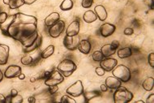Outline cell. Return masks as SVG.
Listing matches in <instances>:
<instances>
[{
    "label": "cell",
    "instance_id": "cell-27",
    "mask_svg": "<svg viewBox=\"0 0 154 103\" xmlns=\"http://www.w3.org/2000/svg\"><path fill=\"white\" fill-rule=\"evenodd\" d=\"M104 58L105 57H104L102 53H101V51H99V50L95 51L94 53L92 54V59L95 62H101Z\"/></svg>",
    "mask_w": 154,
    "mask_h": 103
},
{
    "label": "cell",
    "instance_id": "cell-11",
    "mask_svg": "<svg viewBox=\"0 0 154 103\" xmlns=\"http://www.w3.org/2000/svg\"><path fill=\"white\" fill-rule=\"evenodd\" d=\"M115 29H116L115 25L109 23H105L100 28V34L104 37H108L115 33Z\"/></svg>",
    "mask_w": 154,
    "mask_h": 103
},
{
    "label": "cell",
    "instance_id": "cell-13",
    "mask_svg": "<svg viewBox=\"0 0 154 103\" xmlns=\"http://www.w3.org/2000/svg\"><path fill=\"white\" fill-rule=\"evenodd\" d=\"M105 84L106 85L108 89H116L121 86L122 81L120 80H118V78H116L115 76H109L106 80V84Z\"/></svg>",
    "mask_w": 154,
    "mask_h": 103
},
{
    "label": "cell",
    "instance_id": "cell-48",
    "mask_svg": "<svg viewBox=\"0 0 154 103\" xmlns=\"http://www.w3.org/2000/svg\"><path fill=\"white\" fill-rule=\"evenodd\" d=\"M135 103H144V101H137V102H135Z\"/></svg>",
    "mask_w": 154,
    "mask_h": 103
},
{
    "label": "cell",
    "instance_id": "cell-44",
    "mask_svg": "<svg viewBox=\"0 0 154 103\" xmlns=\"http://www.w3.org/2000/svg\"><path fill=\"white\" fill-rule=\"evenodd\" d=\"M35 102H36V100H35L34 97H29V98H28V102L34 103Z\"/></svg>",
    "mask_w": 154,
    "mask_h": 103
},
{
    "label": "cell",
    "instance_id": "cell-5",
    "mask_svg": "<svg viewBox=\"0 0 154 103\" xmlns=\"http://www.w3.org/2000/svg\"><path fill=\"white\" fill-rule=\"evenodd\" d=\"M64 80V76L59 72L58 70H54L51 72L50 75L45 79V84L47 86H54V85H59Z\"/></svg>",
    "mask_w": 154,
    "mask_h": 103
},
{
    "label": "cell",
    "instance_id": "cell-41",
    "mask_svg": "<svg viewBox=\"0 0 154 103\" xmlns=\"http://www.w3.org/2000/svg\"><path fill=\"white\" fill-rule=\"evenodd\" d=\"M18 94V92H17V90H16V89H11V97H14V96H16V95Z\"/></svg>",
    "mask_w": 154,
    "mask_h": 103
},
{
    "label": "cell",
    "instance_id": "cell-25",
    "mask_svg": "<svg viewBox=\"0 0 154 103\" xmlns=\"http://www.w3.org/2000/svg\"><path fill=\"white\" fill-rule=\"evenodd\" d=\"M24 4H25L24 0H10L8 5L11 9H17L22 7Z\"/></svg>",
    "mask_w": 154,
    "mask_h": 103
},
{
    "label": "cell",
    "instance_id": "cell-39",
    "mask_svg": "<svg viewBox=\"0 0 154 103\" xmlns=\"http://www.w3.org/2000/svg\"><path fill=\"white\" fill-rule=\"evenodd\" d=\"M111 45L113 46V47H115V49H117V48L119 46V42H118V41H113Z\"/></svg>",
    "mask_w": 154,
    "mask_h": 103
},
{
    "label": "cell",
    "instance_id": "cell-33",
    "mask_svg": "<svg viewBox=\"0 0 154 103\" xmlns=\"http://www.w3.org/2000/svg\"><path fill=\"white\" fill-rule=\"evenodd\" d=\"M96 73H97L98 75L102 76V75H105L106 71H105V70H104L101 67H97V68H96Z\"/></svg>",
    "mask_w": 154,
    "mask_h": 103
},
{
    "label": "cell",
    "instance_id": "cell-16",
    "mask_svg": "<svg viewBox=\"0 0 154 103\" xmlns=\"http://www.w3.org/2000/svg\"><path fill=\"white\" fill-rule=\"evenodd\" d=\"M60 19V16L58 12H52L45 19V24L47 27H51L57 23Z\"/></svg>",
    "mask_w": 154,
    "mask_h": 103
},
{
    "label": "cell",
    "instance_id": "cell-19",
    "mask_svg": "<svg viewBox=\"0 0 154 103\" xmlns=\"http://www.w3.org/2000/svg\"><path fill=\"white\" fill-rule=\"evenodd\" d=\"M41 44H42V37L38 35L37 38L35 40V42L33 44L29 46H28V47L24 48V52H25V53L32 52V51H33V50H35L38 47H40Z\"/></svg>",
    "mask_w": 154,
    "mask_h": 103
},
{
    "label": "cell",
    "instance_id": "cell-24",
    "mask_svg": "<svg viewBox=\"0 0 154 103\" xmlns=\"http://www.w3.org/2000/svg\"><path fill=\"white\" fill-rule=\"evenodd\" d=\"M37 37H38V33H37V31H36V33H34L32 36L29 37L28 38H27L25 42H23L22 45L24 46V47H28V46H31V45L35 42V40L37 38Z\"/></svg>",
    "mask_w": 154,
    "mask_h": 103
},
{
    "label": "cell",
    "instance_id": "cell-7",
    "mask_svg": "<svg viewBox=\"0 0 154 103\" xmlns=\"http://www.w3.org/2000/svg\"><path fill=\"white\" fill-rule=\"evenodd\" d=\"M67 94L72 97H80L84 93V86L81 81H77L67 89Z\"/></svg>",
    "mask_w": 154,
    "mask_h": 103
},
{
    "label": "cell",
    "instance_id": "cell-31",
    "mask_svg": "<svg viewBox=\"0 0 154 103\" xmlns=\"http://www.w3.org/2000/svg\"><path fill=\"white\" fill-rule=\"evenodd\" d=\"M23 102V98L20 95H16L14 97H11V103H21Z\"/></svg>",
    "mask_w": 154,
    "mask_h": 103
},
{
    "label": "cell",
    "instance_id": "cell-35",
    "mask_svg": "<svg viewBox=\"0 0 154 103\" xmlns=\"http://www.w3.org/2000/svg\"><path fill=\"white\" fill-rule=\"evenodd\" d=\"M149 63L152 67H154V53L149 54Z\"/></svg>",
    "mask_w": 154,
    "mask_h": 103
},
{
    "label": "cell",
    "instance_id": "cell-14",
    "mask_svg": "<svg viewBox=\"0 0 154 103\" xmlns=\"http://www.w3.org/2000/svg\"><path fill=\"white\" fill-rule=\"evenodd\" d=\"M80 32V22L77 20L73 21L69 25L66 31V35L67 36H76L78 35Z\"/></svg>",
    "mask_w": 154,
    "mask_h": 103
},
{
    "label": "cell",
    "instance_id": "cell-36",
    "mask_svg": "<svg viewBox=\"0 0 154 103\" xmlns=\"http://www.w3.org/2000/svg\"><path fill=\"white\" fill-rule=\"evenodd\" d=\"M133 34H134V30H133L132 28H125V30H124V34H125V35H127V36L132 35Z\"/></svg>",
    "mask_w": 154,
    "mask_h": 103
},
{
    "label": "cell",
    "instance_id": "cell-40",
    "mask_svg": "<svg viewBox=\"0 0 154 103\" xmlns=\"http://www.w3.org/2000/svg\"><path fill=\"white\" fill-rule=\"evenodd\" d=\"M101 90L102 92H106L107 90H108V88L106 84H101Z\"/></svg>",
    "mask_w": 154,
    "mask_h": 103
},
{
    "label": "cell",
    "instance_id": "cell-17",
    "mask_svg": "<svg viewBox=\"0 0 154 103\" xmlns=\"http://www.w3.org/2000/svg\"><path fill=\"white\" fill-rule=\"evenodd\" d=\"M94 11H95V14L97 15V16L98 17V19L101 21H104V20H106L107 18V11L105 8V7L102 5H97L96 6L95 8H94Z\"/></svg>",
    "mask_w": 154,
    "mask_h": 103
},
{
    "label": "cell",
    "instance_id": "cell-23",
    "mask_svg": "<svg viewBox=\"0 0 154 103\" xmlns=\"http://www.w3.org/2000/svg\"><path fill=\"white\" fill-rule=\"evenodd\" d=\"M54 52V46L53 45H51L42 51V54H41V57L42 59H47L53 54Z\"/></svg>",
    "mask_w": 154,
    "mask_h": 103
},
{
    "label": "cell",
    "instance_id": "cell-26",
    "mask_svg": "<svg viewBox=\"0 0 154 103\" xmlns=\"http://www.w3.org/2000/svg\"><path fill=\"white\" fill-rule=\"evenodd\" d=\"M73 7L72 0H64L60 5V9L62 11H69Z\"/></svg>",
    "mask_w": 154,
    "mask_h": 103
},
{
    "label": "cell",
    "instance_id": "cell-29",
    "mask_svg": "<svg viewBox=\"0 0 154 103\" xmlns=\"http://www.w3.org/2000/svg\"><path fill=\"white\" fill-rule=\"evenodd\" d=\"M60 102L62 103H76V100H74L73 98H71V97H69V96H67V95L62 96Z\"/></svg>",
    "mask_w": 154,
    "mask_h": 103
},
{
    "label": "cell",
    "instance_id": "cell-10",
    "mask_svg": "<svg viewBox=\"0 0 154 103\" xmlns=\"http://www.w3.org/2000/svg\"><path fill=\"white\" fill-rule=\"evenodd\" d=\"M118 64V61L112 58L103 59L100 62V67L103 68L106 72H111Z\"/></svg>",
    "mask_w": 154,
    "mask_h": 103
},
{
    "label": "cell",
    "instance_id": "cell-30",
    "mask_svg": "<svg viewBox=\"0 0 154 103\" xmlns=\"http://www.w3.org/2000/svg\"><path fill=\"white\" fill-rule=\"evenodd\" d=\"M93 3V0H82V7L84 8H89Z\"/></svg>",
    "mask_w": 154,
    "mask_h": 103
},
{
    "label": "cell",
    "instance_id": "cell-1",
    "mask_svg": "<svg viewBox=\"0 0 154 103\" xmlns=\"http://www.w3.org/2000/svg\"><path fill=\"white\" fill-rule=\"evenodd\" d=\"M3 34L21 44L37 31V20L35 16L18 12L11 16V20L0 25Z\"/></svg>",
    "mask_w": 154,
    "mask_h": 103
},
{
    "label": "cell",
    "instance_id": "cell-28",
    "mask_svg": "<svg viewBox=\"0 0 154 103\" xmlns=\"http://www.w3.org/2000/svg\"><path fill=\"white\" fill-rule=\"evenodd\" d=\"M33 63V59L30 55H25L22 57L21 59V63L24 65H31Z\"/></svg>",
    "mask_w": 154,
    "mask_h": 103
},
{
    "label": "cell",
    "instance_id": "cell-46",
    "mask_svg": "<svg viewBox=\"0 0 154 103\" xmlns=\"http://www.w3.org/2000/svg\"><path fill=\"white\" fill-rule=\"evenodd\" d=\"M3 73H2V71L0 70V82L3 81Z\"/></svg>",
    "mask_w": 154,
    "mask_h": 103
},
{
    "label": "cell",
    "instance_id": "cell-37",
    "mask_svg": "<svg viewBox=\"0 0 154 103\" xmlns=\"http://www.w3.org/2000/svg\"><path fill=\"white\" fill-rule=\"evenodd\" d=\"M154 102V94L149 95V98L146 100V103H153Z\"/></svg>",
    "mask_w": 154,
    "mask_h": 103
},
{
    "label": "cell",
    "instance_id": "cell-9",
    "mask_svg": "<svg viewBox=\"0 0 154 103\" xmlns=\"http://www.w3.org/2000/svg\"><path fill=\"white\" fill-rule=\"evenodd\" d=\"M21 74V67L17 65H11L5 70L4 76L7 79L18 77Z\"/></svg>",
    "mask_w": 154,
    "mask_h": 103
},
{
    "label": "cell",
    "instance_id": "cell-15",
    "mask_svg": "<svg viewBox=\"0 0 154 103\" xmlns=\"http://www.w3.org/2000/svg\"><path fill=\"white\" fill-rule=\"evenodd\" d=\"M78 49L82 54H88L91 51L92 45L89 42V41H88V40H81V41H80V43H79Z\"/></svg>",
    "mask_w": 154,
    "mask_h": 103
},
{
    "label": "cell",
    "instance_id": "cell-45",
    "mask_svg": "<svg viewBox=\"0 0 154 103\" xmlns=\"http://www.w3.org/2000/svg\"><path fill=\"white\" fill-rule=\"evenodd\" d=\"M18 78L20 79V80H24V79L25 78V74H20V75L18 76Z\"/></svg>",
    "mask_w": 154,
    "mask_h": 103
},
{
    "label": "cell",
    "instance_id": "cell-42",
    "mask_svg": "<svg viewBox=\"0 0 154 103\" xmlns=\"http://www.w3.org/2000/svg\"><path fill=\"white\" fill-rule=\"evenodd\" d=\"M24 1H25V3L26 4L30 5V4H32V3H33L34 2H36V0H24Z\"/></svg>",
    "mask_w": 154,
    "mask_h": 103
},
{
    "label": "cell",
    "instance_id": "cell-38",
    "mask_svg": "<svg viewBox=\"0 0 154 103\" xmlns=\"http://www.w3.org/2000/svg\"><path fill=\"white\" fill-rule=\"evenodd\" d=\"M144 3L149 6V7H150L153 8V0H144Z\"/></svg>",
    "mask_w": 154,
    "mask_h": 103
},
{
    "label": "cell",
    "instance_id": "cell-8",
    "mask_svg": "<svg viewBox=\"0 0 154 103\" xmlns=\"http://www.w3.org/2000/svg\"><path fill=\"white\" fill-rule=\"evenodd\" d=\"M80 38L78 35L76 36H67L66 35L63 39V45L64 46L69 50H75L78 49Z\"/></svg>",
    "mask_w": 154,
    "mask_h": 103
},
{
    "label": "cell",
    "instance_id": "cell-47",
    "mask_svg": "<svg viewBox=\"0 0 154 103\" xmlns=\"http://www.w3.org/2000/svg\"><path fill=\"white\" fill-rule=\"evenodd\" d=\"M3 3H5V4H7V5H8L9 3H10V0H3Z\"/></svg>",
    "mask_w": 154,
    "mask_h": 103
},
{
    "label": "cell",
    "instance_id": "cell-20",
    "mask_svg": "<svg viewBox=\"0 0 154 103\" xmlns=\"http://www.w3.org/2000/svg\"><path fill=\"white\" fill-rule=\"evenodd\" d=\"M83 19L86 23H92L97 19V16L95 14V12H93L92 11H87L86 12H84Z\"/></svg>",
    "mask_w": 154,
    "mask_h": 103
},
{
    "label": "cell",
    "instance_id": "cell-34",
    "mask_svg": "<svg viewBox=\"0 0 154 103\" xmlns=\"http://www.w3.org/2000/svg\"><path fill=\"white\" fill-rule=\"evenodd\" d=\"M59 90V87L58 85H54V86H49V92L51 94L55 93Z\"/></svg>",
    "mask_w": 154,
    "mask_h": 103
},
{
    "label": "cell",
    "instance_id": "cell-32",
    "mask_svg": "<svg viewBox=\"0 0 154 103\" xmlns=\"http://www.w3.org/2000/svg\"><path fill=\"white\" fill-rule=\"evenodd\" d=\"M7 14L6 12H0V25H2L5 22L7 19Z\"/></svg>",
    "mask_w": 154,
    "mask_h": 103
},
{
    "label": "cell",
    "instance_id": "cell-21",
    "mask_svg": "<svg viewBox=\"0 0 154 103\" xmlns=\"http://www.w3.org/2000/svg\"><path fill=\"white\" fill-rule=\"evenodd\" d=\"M132 54V49L130 47H125L123 48V49H120V50L118 51V56L120 58V59H126V58H128Z\"/></svg>",
    "mask_w": 154,
    "mask_h": 103
},
{
    "label": "cell",
    "instance_id": "cell-2",
    "mask_svg": "<svg viewBox=\"0 0 154 103\" xmlns=\"http://www.w3.org/2000/svg\"><path fill=\"white\" fill-rule=\"evenodd\" d=\"M133 99V94L132 92L124 88L119 87L116 89L114 93V101L115 103H127Z\"/></svg>",
    "mask_w": 154,
    "mask_h": 103
},
{
    "label": "cell",
    "instance_id": "cell-6",
    "mask_svg": "<svg viewBox=\"0 0 154 103\" xmlns=\"http://www.w3.org/2000/svg\"><path fill=\"white\" fill-rule=\"evenodd\" d=\"M65 28V22L63 20H60L57 23H55L54 25L49 27V34L51 37L53 38H56L58 37H59L62 34V32L64 31Z\"/></svg>",
    "mask_w": 154,
    "mask_h": 103
},
{
    "label": "cell",
    "instance_id": "cell-3",
    "mask_svg": "<svg viewBox=\"0 0 154 103\" xmlns=\"http://www.w3.org/2000/svg\"><path fill=\"white\" fill-rule=\"evenodd\" d=\"M77 67H76V63L71 60V59H66L64 60L60 63L57 67V70L59 71V72L61 73L62 75H63L64 77H68L72 74L76 70Z\"/></svg>",
    "mask_w": 154,
    "mask_h": 103
},
{
    "label": "cell",
    "instance_id": "cell-4",
    "mask_svg": "<svg viewBox=\"0 0 154 103\" xmlns=\"http://www.w3.org/2000/svg\"><path fill=\"white\" fill-rule=\"evenodd\" d=\"M113 75L120 80L122 82H128L131 80L132 74L128 67L124 65H118L112 70Z\"/></svg>",
    "mask_w": 154,
    "mask_h": 103
},
{
    "label": "cell",
    "instance_id": "cell-12",
    "mask_svg": "<svg viewBox=\"0 0 154 103\" xmlns=\"http://www.w3.org/2000/svg\"><path fill=\"white\" fill-rule=\"evenodd\" d=\"M9 46L0 44V65H5L8 61Z\"/></svg>",
    "mask_w": 154,
    "mask_h": 103
},
{
    "label": "cell",
    "instance_id": "cell-22",
    "mask_svg": "<svg viewBox=\"0 0 154 103\" xmlns=\"http://www.w3.org/2000/svg\"><path fill=\"white\" fill-rule=\"evenodd\" d=\"M154 85V79L153 77H149L147 78L145 81H144L142 84V86H143L144 89L146 91H151L153 89Z\"/></svg>",
    "mask_w": 154,
    "mask_h": 103
},
{
    "label": "cell",
    "instance_id": "cell-43",
    "mask_svg": "<svg viewBox=\"0 0 154 103\" xmlns=\"http://www.w3.org/2000/svg\"><path fill=\"white\" fill-rule=\"evenodd\" d=\"M3 102H6L5 97H4L3 94H0V103H3Z\"/></svg>",
    "mask_w": 154,
    "mask_h": 103
},
{
    "label": "cell",
    "instance_id": "cell-18",
    "mask_svg": "<svg viewBox=\"0 0 154 103\" xmlns=\"http://www.w3.org/2000/svg\"><path fill=\"white\" fill-rule=\"evenodd\" d=\"M116 50L117 49L113 47V46L111 44H106L104 45L103 46L101 47V51L105 58H109L110 56H112L113 54H115Z\"/></svg>",
    "mask_w": 154,
    "mask_h": 103
}]
</instances>
